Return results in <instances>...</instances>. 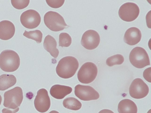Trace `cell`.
<instances>
[{
	"instance_id": "obj_11",
	"label": "cell",
	"mask_w": 151,
	"mask_h": 113,
	"mask_svg": "<svg viewBox=\"0 0 151 113\" xmlns=\"http://www.w3.org/2000/svg\"><path fill=\"white\" fill-rule=\"evenodd\" d=\"M34 104L36 109L40 112L44 113L48 110L50 106V100L46 89L42 88L38 90Z\"/></svg>"
},
{
	"instance_id": "obj_24",
	"label": "cell",
	"mask_w": 151,
	"mask_h": 113,
	"mask_svg": "<svg viewBox=\"0 0 151 113\" xmlns=\"http://www.w3.org/2000/svg\"><path fill=\"white\" fill-rule=\"evenodd\" d=\"M47 3L50 7L54 8H58L61 7L64 4L65 0H46Z\"/></svg>"
},
{
	"instance_id": "obj_17",
	"label": "cell",
	"mask_w": 151,
	"mask_h": 113,
	"mask_svg": "<svg viewBox=\"0 0 151 113\" xmlns=\"http://www.w3.org/2000/svg\"><path fill=\"white\" fill-rule=\"evenodd\" d=\"M118 111L119 113H137V108L136 105L132 101L125 99L119 103Z\"/></svg>"
},
{
	"instance_id": "obj_8",
	"label": "cell",
	"mask_w": 151,
	"mask_h": 113,
	"mask_svg": "<svg viewBox=\"0 0 151 113\" xmlns=\"http://www.w3.org/2000/svg\"><path fill=\"white\" fill-rule=\"evenodd\" d=\"M22 25L29 29H33L37 27L40 24L41 18L40 14L33 9H29L24 12L20 17Z\"/></svg>"
},
{
	"instance_id": "obj_22",
	"label": "cell",
	"mask_w": 151,
	"mask_h": 113,
	"mask_svg": "<svg viewBox=\"0 0 151 113\" xmlns=\"http://www.w3.org/2000/svg\"><path fill=\"white\" fill-rule=\"evenodd\" d=\"M72 39L70 36L67 33L63 32L59 36V46L68 47L71 44Z\"/></svg>"
},
{
	"instance_id": "obj_27",
	"label": "cell",
	"mask_w": 151,
	"mask_h": 113,
	"mask_svg": "<svg viewBox=\"0 0 151 113\" xmlns=\"http://www.w3.org/2000/svg\"><path fill=\"white\" fill-rule=\"evenodd\" d=\"M98 113H114L112 111L108 109H104L100 111Z\"/></svg>"
},
{
	"instance_id": "obj_5",
	"label": "cell",
	"mask_w": 151,
	"mask_h": 113,
	"mask_svg": "<svg viewBox=\"0 0 151 113\" xmlns=\"http://www.w3.org/2000/svg\"><path fill=\"white\" fill-rule=\"evenodd\" d=\"M129 60L131 64L137 68H142L150 65L148 54L143 48L137 46L131 51L129 55Z\"/></svg>"
},
{
	"instance_id": "obj_21",
	"label": "cell",
	"mask_w": 151,
	"mask_h": 113,
	"mask_svg": "<svg viewBox=\"0 0 151 113\" xmlns=\"http://www.w3.org/2000/svg\"><path fill=\"white\" fill-rule=\"evenodd\" d=\"M124 58L122 55L117 54L108 58L106 61V64L109 67L115 65L121 64L124 62Z\"/></svg>"
},
{
	"instance_id": "obj_1",
	"label": "cell",
	"mask_w": 151,
	"mask_h": 113,
	"mask_svg": "<svg viewBox=\"0 0 151 113\" xmlns=\"http://www.w3.org/2000/svg\"><path fill=\"white\" fill-rule=\"evenodd\" d=\"M78 66L76 58L72 56H65L59 61L56 67V72L60 77L68 79L74 75Z\"/></svg>"
},
{
	"instance_id": "obj_13",
	"label": "cell",
	"mask_w": 151,
	"mask_h": 113,
	"mask_svg": "<svg viewBox=\"0 0 151 113\" xmlns=\"http://www.w3.org/2000/svg\"><path fill=\"white\" fill-rule=\"evenodd\" d=\"M15 31L14 25L11 21L4 20L0 22V39L9 40L14 36Z\"/></svg>"
},
{
	"instance_id": "obj_4",
	"label": "cell",
	"mask_w": 151,
	"mask_h": 113,
	"mask_svg": "<svg viewBox=\"0 0 151 113\" xmlns=\"http://www.w3.org/2000/svg\"><path fill=\"white\" fill-rule=\"evenodd\" d=\"M4 106L6 107L15 109L20 106L23 98L22 89L16 87L6 92L4 94Z\"/></svg>"
},
{
	"instance_id": "obj_7",
	"label": "cell",
	"mask_w": 151,
	"mask_h": 113,
	"mask_svg": "<svg viewBox=\"0 0 151 113\" xmlns=\"http://www.w3.org/2000/svg\"><path fill=\"white\" fill-rule=\"evenodd\" d=\"M139 9L137 4L132 2H127L122 4L120 7L119 15L123 20L131 22L135 20L138 16Z\"/></svg>"
},
{
	"instance_id": "obj_19",
	"label": "cell",
	"mask_w": 151,
	"mask_h": 113,
	"mask_svg": "<svg viewBox=\"0 0 151 113\" xmlns=\"http://www.w3.org/2000/svg\"><path fill=\"white\" fill-rule=\"evenodd\" d=\"M63 104L65 108L73 110H78L82 107L81 103L78 99L73 97L65 98L63 100Z\"/></svg>"
},
{
	"instance_id": "obj_10",
	"label": "cell",
	"mask_w": 151,
	"mask_h": 113,
	"mask_svg": "<svg viewBox=\"0 0 151 113\" xmlns=\"http://www.w3.org/2000/svg\"><path fill=\"white\" fill-rule=\"evenodd\" d=\"M74 93L77 97L84 101L96 100L99 97V93L89 86L78 84L75 87Z\"/></svg>"
},
{
	"instance_id": "obj_14",
	"label": "cell",
	"mask_w": 151,
	"mask_h": 113,
	"mask_svg": "<svg viewBox=\"0 0 151 113\" xmlns=\"http://www.w3.org/2000/svg\"><path fill=\"white\" fill-rule=\"evenodd\" d=\"M142 34L140 30L136 27L129 28L124 34V42L130 45H134L140 41Z\"/></svg>"
},
{
	"instance_id": "obj_29",
	"label": "cell",
	"mask_w": 151,
	"mask_h": 113,
	"mask_svg": "<svg viewBox=\"0 0 151 113\" xmlns=\"http://www.w3.org/2000/svg\"><path fill=\"white\" fill-rule=\"evenodd\" d=\"M2 101V97L1 96V95H0V105H1V103Z\"/></svg>"
},
{
	"instance_id": "obj_3",
	"label": "cell",
	"mask_w": 151,
	"mask_h": 113,
	"mask_svg": "<svg viewBox=\"0 0 151 113\" xmlns=\"http://www.w3.org/2000/svg\"><path fill=\"white\" fill-rule=\"evenodd\" d=\"M44 21L46 26L54 31H62L68 26L63 16L54 11H50L45 13L44 17Z\"/></svg>"
},
{
	"instance_id": "obj_26",
	"label": "cell",
	"mask_w": 151,
	"mask_h": 113,
	"mask_svg": "<svg viewBox=\"0 0 151 113\" xmlns=\"http://www.w3.org/2000/svg\"><path fill=\"white\" fill-rule=\"evenodd\" d=\"M19 110V107L15 109H12L9 108H4L2 110V113H16Z\"/></svg>"
},
{
	"instance_id": "obj_18",
	"label": "cell",
	"mask_w": 151,
	"mask_h": 113,
	"mask_svg": "<svg viewBox=\"0 0 151 113\" xmlns=\"http://www.w3.org/2000/svg\"><path fill=\"white\" fill-rule=\"evenodd\" d=\"M17 82L13 74H3L0 76V90L4 91L14 86Z\"/></svg>"
},
{
	"instance_id": "obj_15",
	"label": "cell",
	"mask_w": 151,
	"mask_h": 113,
	"mask_svg": "<svg viewBox=\"0 0 151 113\" xmlns=\"http://www.w3.org/2000/svg\"><path fill=\"white\" fill-rule=\"evenodd\" d=\"M72 91V89L70 87L56 84L52 87L50 93L53 97L57 99H62L70 94Z\"/></svg>"
},
{
	"instance_id": "obj_16",
	"label": "cell",
	"mask_w": 151,
	"mask_h": 113,
	"mask_svg": "<svg viewBox=\"0 0 151 113\" xmlns=\"http://www.w3.org/2000/svg\"><path fill=\"white\" fill-rule=\"evenodd\" d=\"M57 45V42L52 36L48 35L45 37L43 43L44 48L55 59L59 54V51L56 48Z\"/></svg>"
},
{
	"instance_id": "obj_12",
	"label": "cell",
	"mask_w": 151,
	"mask_h": 113,
	"mask_svg": "<svg viewBox=\"0 0 151 113\" xmlns=\"http://www.w3.org/2000/svg\"><path fill=\"white\" fill-rule=\"evenodd\" d=\"M100 42V37L98 33L93 30L86 31L83 34L81 44L85 48L92 50L96 48Z\"/></svg>"
},
{
	"instance_id": "obj_20",
	"label": "cell",
	"mask_w": 151,
	"mask_h": 113,
	"mask_svg": "<svg viewBox=\"0 0 151 113\" xmlns=\"http://www.w3.org/2000/svg\"><path fill=\"white\" fill-rule=\"evenodd\" d=\"M23 35L28 39L35 40L37 43H40L42 41V34L39 30L29 31L25 30Z\"/></svg>"
},
{
	"instance_id": "obj_25",
	"label": "cell",
	"mask_w": 151,
	"mask_h": 113,
	"mask_svg": "<svg viewBox=\"0 0 151 113\" xmlns=\"http://www.w3.org/2000/svg\"><path fill=\"white\" fill-rule=\"evenodd\" d=\"M143 76L146 80L151 83V67L145 70L143 73Z\"/></svg>"
},
{
	"instance_id": "obj_2",
	"label": "cell",
	"mask_w": 151,
	"mask_h": 113,
	"mask_svg": "<svg viewBox=\"0 0 151 113\" xmlns=\"http://www.w3.org/2000/svg\"><path fill=\"white\" fill-rule=\"evenodd\" d=\"M20 64L19 57L15 51L6 50L0 54V68L4 71L14 72L18 69Z\"/></svg>"
},
{
	"instance_id": "obj_23",
	"label": "cell",
	"mask_w": 151,
	"mask_h": 113,
	"mask_svg": "<svg viewBox=\"0 0 151 113\" xmlns=\"http://www.w3.org/2000/svg\"><path fill=\"white\" fill-rule=\"evenodd\" d=\"M29 0H11L12 6L17 9H22L26 8L29 3Z\"/></svg>"
},
{
	"instance_id": "obj_28",
	"label": "cell",
	"mask_w": 151,
	"mask_h": 113,
	"mask_svg": "<svg viewBox=\"0 0 151 113\" xmlns=\"http://www.w3.org/2000/svg\"><path fill=\"white\" fill-rule=\"evenodd\" d=\"M49 113H59L58 112L55 110H52Z\"/></svg>"
},
{
	"instance_id": "obj_6",
	"label": "cell",
	"mask_w": 151,
	"mask_h": 113,
	"mask_svg": "<svg viewBox=\"0 0 151 113\" xmlns=\"http://www.w3.org/2000/svg\"><path fill=\"white\" fill-rule=\"evenodd\" d=\"M98 73L96 65L93 63L87 62L81 67L77 74L78 79L81 83L87 84L93 81Z\"/></svg>"
},
{
	"instance_id": "obj_9",
	"label": "cell",
	"mask_w": 151,
	"mask_h": 113,
	"mask_svg": "<svg viewBox=\"0 0 151 113\" xmlns=\"http://www.w3.org/2000/svg\"><path fill=\"white\" fill-rule=\"evenodd\" d=\"M129 91L132 97L135 99H140L147 95L149 88L142 79L137 78L134 79L132 82Z\"/></svg>"
}]
</instances>
